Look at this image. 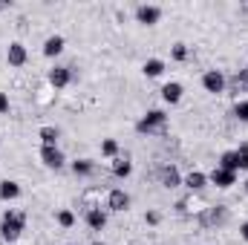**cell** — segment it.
I'll return each mask as SVG.
<instances>
[{
    "mask_svg": "<svg viewBox=\"0 0 248 245\" xmlns=\"http://www.w3.org/2000/svg\"><path fill=\"white\" fill-rule=\"evenodd\" d=\"M23 225H26V216H23L20 211H6V214H3V222H0V234H3V240L15 243V240L20 237Z\"/></svg>",
    "mask_w": 248,
    "mask_h": 245,
    "instance_id": "obj_1",
    "label": "cell"
},
{
    "mask_svg": "<svg viewBox=\"0 0 248 245\" xmlns=\"http://www.w3.org/2000/svg\"><path fill=\"white\" fill-rule=\"evenodd\" d=\"M165 124H168V116H165L162 110H150L141 122L136 124V130L150 136V133H162V130H165Z\"/></svg>",
    "mask_w": 248,
    "mask_h": 245,
    "instance_id": "obj_2",
    "label": "cell"
},
{
    "mask_svg": "<svg viewBox=\"0 0 248 245\" xmlns=\"http://www.w3.org/2000/svg\"><path fill=\"white\" fill-rule=\"evenodd\" d=\"M202 87H205L208 92H222V90H225V78H222V72H219V69H208L205 78H202Z\"/></svg>",
    "mask_w": 248,
    "mask_h": 245,
    "instance_id": "obj_3",
    "label": "cell"
},
{
    "mask_svg": "<svg viewBox=\"0 0 248 245\" xmlns=\"http://www.w3.org/2000/svg\"><path fill=\"white\" fill-rule=\"evenodd\" d=\"M136 17H139V23H147V26H153V23H159V17H162V9H159V6H139V9H136Z\"/></svg>",
    "mask_w": 248,
    "mask_h": 245,
    "instance_id": "obj_4",
    "label": "cell"
},
{
    "mask_svg": "<svg viewBox=\"0 0 248 245\" xmlns=\"http://www.w3.org/2000/svg\"><path fill=\"white\" fill-rule=\"evenodd\" d=\"M41 159H44L46 168H55V170L63 168V153L58 147H44V150H41Z\"/></svg>",
    "mask_w": 248,
    "mask_h": 245,
    "instance_id": "obj_5",
    "label": "cell"
},
{
    "mask_svg": "<svg viewBox=\"0 0 248 245\" xmlns=\"http://www.w3.org/2000/svg\"><path fill=\"white\" fill-rule=\"evenodd\" d=\"M107 208H110V211H127V208H130V196H127L124 190H110Z\"/></svg>",
    "mask_w": 248,
    "mask_h": 245,
    "instance_id": "obj_6",
    "label": "cell"
},
{
    "mask_svg": "<svg viewBox=\"0 0 248 245\" xmlns=\"http://www.w3.org/2000/svg\"><path fill=\"white\" fill-rule=\"evenodd\" d=\"M87 225H90L93 231H101V228L107 225V214H104L101 208H90V211H87Z\"/></svg>",
    "mask_w": 248,
    "mask_h": 245,
    "instance_id": "obj_7",
    "label": "cell"
},
{
    "mask_svg": "<svg viewBox=\"0 0 248 245\" xmlns=\"http://www.w3.org/2000/svg\"><path fill=\"white\" fill-rule=\"evenodd\" d=\"M211 182L217 184V187H231V184L237 182V173H231V170H222V168H217V170L211 173Z\"/></svg>",
    "mask_w": 248,
    "mask_h": 245,
    "instance_id": "obj_8",
    "label": "cell"
},
{
    "mask_svg": "<svg viewBox=\"0 0 248 245\" xmlns=\"http://www.w3.org/2000/svg\"><path fill=\"white\" fill-rule=\"evenodd\" d=\"M69 78H72V75H69V69H66V66H55V69L49 72V84H52L55 90H63V87L69 84Z\"/></svg>",
    "mask_w": 248,
    "mask_h": 245,
    "instance_id": "obj_9",
    "label": "cell"
},
{
    "mask_svg": "<svg viewBox=\"0 0 248 245\" xmlns=\"http://www.w3.org/2000/svg\"><path fill=\"white\" fill-rule=\"evenodd\" d=\"M225 219H228V211H225V208H219V205H217V208H208V214L202 216V222H205V225H222Z\"/></svg>",
    "mask_w": 248,
    "mask_h": 245,
    "instance_id": "obj_10",
    "label": "cell"
},
{
    "mask_svg": "<svg viewBox=\"0 0 248 245\" xmlns=\"http://www.w3.org/2000/svg\"><path fill=\"white\" fill-rule=\"evenodd\" d=\"M6 58H9L12 66H23L26 63V46L23 44H9V55Z\"/></svg>",
    "mask_w": 248,
    "mask_h": 245,
    "instance_id": "obj_11",
    "label": "cell"
},
{
    "mask_svg": "<svg viewBox=\"0 0 248 245\" xmlns=\"http://www.w3.org/2000/svg\"><path fill=\"white\" fill-rule=\"evenodd\" d=\"M162 98H165L168 104H176V101L182 98V84H176V81L165 84V87H162Z\"/></svg>",
    "mask_w": 248,
    "mask_h": 245,
    "instance_id": "obj_12",
    "label": "cell"
},
{
    "mask_svg": "<svg viewBox=\"0 0 248 245\" xmlns=\"http://www.w3.org/2000/svg\"><path fill=\"white\" fill-rule=\"evenodd\" d=\"M63 49V38L61 35H52V38H46V44H44V55L46 58H55V55H61Z\"/></svg>",
    "mask_w": 248,
    "mask_h": 245,
    "instance_id": "obj_13",
    "label": "cell"
},
{
    "mask_svg": "<svg viewBox=\"0 0 248 245\" xmlns=\"http://www.w3.org/2000/svg\"><path fill=\"white\" fill-rule=\"evenodd\" d=\"M72 173H75V176H93V173H95V165H93L90 159H75V162H72Z\"/></svg>",
    "mask_w": 248,
    "mask_h": 245,
    "instance_id": "obj_14",
    "label": "cell"
},
{
    "mask_svg": "<svg viewBox=\"0 0 248 245\" xmlns=\"http://www.w3.org/2000/svg\"><path fill=\"white\" fill-rule=\"evenodd\" d=\"M231 92H248V69H243V72H237L234 78H231Z\"/></svg>",
    "mask_w": 248,
    "mask_h": 245,
    "instance_id": "obj_15",
    "label": "cell"
},
{
    "mask_svg": "<svg viewBox=\"0 0 248 245\" xmlns=\"http://www.w3.org/2000/svg\"><path fill=\"white\" fill-rule=\"evenodd\" d=\"M165 72V61H159V58H150V61L144 63V75L147 78H159Z\"/></svg>",
    "mask_w": 248,
    "mask_h": 245,
    "instance_id": "obj_16",
    "label": "cell"
},
{
    "mask_svg": "<svg viewBox=\"0 0 248 245\" xmlns=\"http://www.w3.org/2000/svg\"><path fill=\"white\" fill-rule=\"evenodd\" d=\"M205 182H208V176H205V173H199V170L187 173V179H185V184L190 187V190H202V187H205Z\"/></svg>",
    "mask_w": 248,
    "mask_h": 245,
    "instance_id": "obj_17",
    "label": "cell"
},
{
    "mask_svg": "<svg viewBox=\"0 0 248 245\" xmlns=\"http://www.w3.org/2000/svg\"><path fill=\"white\" fill-rule=\"evenodd\" d=\"M219 168H222V170H231V173H237V170H240V168H237V153H234V150L222 153V159H219Z\"/></svg>",
    "mask_w": 248,
    "mask_h": 245,
    "instance_id": "obj_18",
    "label": "cell"
},
{
    "mask_svg": "<svg viewBox=\"0 0 248 245\" xmlns=\"http://www.w3.org/2000/svg\"><path fill=\"white\" fill-rule=\"evenodd\" d=\"M179 182H182V179H179V170H176V168H165V170H162V184H165V187H176Z\"/></svg>",
    "mask_w": 248,
    "mask_h": 245,
    "instance_id": "obj_19",
    "label": "cell"
},
{
    "mask_svg": "<svg viewBox=\"0 0 248 245\" xmlns=\"http://www.w3.org/2000/svg\"><path fill=\"white\" fill-rule=\"evenodd\" d=\"M17 196H20L17 182H0V199H17Z\"/></svg>",
    "mask_w": 248,
    "mask_h": 245,
    "instance_id": "obj_20",
    "label": "cell"
},
{
    "mask_svg": "<svg viewBox=\"0 0 248 245\" xmlns=\"http://www.w3.org/2000/svg\"><path fill=\"white\" fill-rule=\"evenodd\" d=\"M41 141H44V147H55L58 130H55V127H41Z\"/></svg>",
    "mask_w": 248,
    "mask_h": 245,
    "instance_id": "obj_21",
    "label": "cell"
},
{
    "mask_svg": "<svg viewBox=\"0 0 248 245\" xmlns=\"http://www.w3.org/2000/svg\"><path fill=\"white\" fill-rule=\"evenodd\" d=\"M130 170H133V165H130L127 159H116V162H113V173H116V176H130Z\"/></svg>",
    "mask_w": 248,
    "mask_h": 245,
    "instance_id": "obj_22",
    "label": "cell"
},
{
    "mask_svg": "<svg viewBox=\"0 0 248 245\" xmlns=\"http://www.w3.org/2000/svg\"><path fill=\"white\" fill-rule=\"evenodd\" d=\"M234 153H237V168L248 170V144H240V150H234Z\"/></svg>",
    "mask_w": 248,
    "mask_h": 245,
    "instance_id": "obj_23",
    "label": "cell"
},
{
    "mask_svg": "<svg viewBox=\"0 0 248 245\" xmlns=\"http://www.w3.org/2000/svg\"><path fill=\"white\" fill-rule=\"evenodd\" d=\"M234 113H237V119H240V122H248V98H243V101H237Z\"/></svg>",
    "mask_w": 248,
    "mask_h": 245,
    "instance_id": "obj_24",
    "label": "cell"
},
{
    "mask_svg": "<svg viewBox=\"0 0 248 245\" xmlns=\"http://www.w3.org/2000/svg\"><path fill=\"white\" fill-rule=\"evenodd\" d=\"M170 55H173V61H185V58H187V46H185V44H173Z\"/></svg>",
    "mask_w": 248,
    "mask_h": 245,
    "instance_id": "obj_25",
    "label": "cell"
},
{
    "mask_svg": "<svg viewBox=\"0 0 248 245\" xmlns=\"http://www.w3.org/2000/svg\"><path fill=\"white\" fill-rule=\"evenodd\" d=\"M58 222H61L63 228H72V225H75V216H72V211H61V214H58Z\"/></svg>",
    "mask_w": 248,
    "mask_h": 245,
    "instance_id": "obj_26",
    "label": "cell"
},
{
    "mask_svg": "<svg viewBox=\"0 0 248 245\" xmlns=\"http://www.w3.org/2000/svg\"><path fill=\"white\" fill-rule=\"evenodd\" d=\"M101 153H104V156H116V153H119V144H116L113 138H107V141L101 144Z\"/></svg>",
    "mask_w": 248,
    "mask_h": 245,
    "instance_id": "obj_27",
    "label": "cell"
},
{
    "mask_svg": "<svg viewBox=\"0 0 248 245\" xmlns=\"http://www.w3.org/2000/svg\"><path fill=\"white\" fill-rule=\"evenodd\" d=\"M144 219H147V225H156V222H159V214H156V211H147Z\"/></svg>",
    "mask_w": 248,
    "mask_h": 245,
    "instance_id": "obj_28",
    "label": "cell"
},
{
    "mask_svg": "<svg viewBox=\"0 0 248 245\" xmlns=\"http://www.w3.org/2000/svg\"><path fill=\"white\" fill-rule=\"evenodd\" d=\"M0 113H9V98L0 92Z\"/></svg>",
    "mask_w": 248,
    "mask_h": 245,
    "instance_id": "obj_29",
    "label": "cell"
},
{
    "mask_svg": "<svg viewBox=\"0 0 248 245\" xmlns=\"http://www.w3.org/2000/svg\"><path fill=\"white\" fill-rule=\"evenodd\" d=\"M240 234H243V240H246V243H248V222H246V225H243V228H240Z\"/></svg>",
    "mask_w": 248,
    "mask_h": 245,
    "instance_id": "obj_30",
    "label": "cell"
},
{
    "mask_svg": "<svg viewBox=\"0 0 248 245\" xmlns=\"http://www.w3.org/2000/svg\"><path fill=\"white\" fill-rule=\"evenodd\" d=\"M93 245H104V243H93Z\"/></svg>",
    "mask_w": 248,
    "mask_h": 245,
    "instance_id": "obj_31",
    "label": "cell"
},
{
    "mask_svg": "<svg viewBox=\"0 0 248 245\" xmlns=\"http://www.w3.org/2000/svg\"><path fill=\"white\" fill-rule=\"evenodd\" d=\"M246 190H248V182H246Z\"/></svg>",
    "mask_w": 248,
    "mask_h": 245,
    "instance_id": "obj_32",
    "label": "cell"
}]
</instances>
